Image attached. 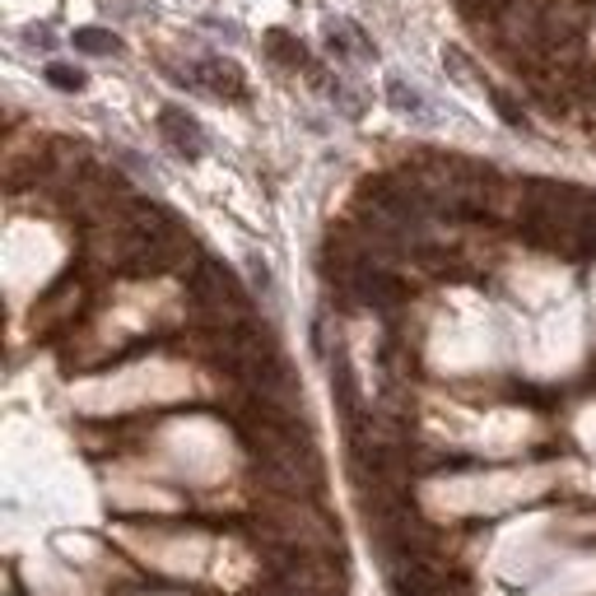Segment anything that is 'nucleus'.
Segmentation results:
<instances>
[{
	"instance_id": "423d86ee",
	"label": "nucleus",
	"mask_w": 596,
	"mask_h": 596,
	"mask_svg": "<svg viewBox=\"0 0 596 596\" xmlns=\"http://www.w3.org/2000/svg\"><path fill=\"white\" fill-rule=\"evenodd\" d=\"M47 79H52L57 89H65V94H71V89H85V75H79L75 65H61V61L47 65Z\"/></svg>"
},
{
	"instance_id": "39448f33",
	"label": "nucleus",
	"mask_w": 596,
	"mask_h": 596,
	"mask_svg": "<svg viewBox=\"0 0 596 596\" xmlns=\"http://www.w3.org/2000/svg\"><path fill=\"white\" fill-rule=\"evenodd\" d=\"M271 57L275 61H285V65H308V52H303V42L294 38V33H271Z\"/></svg>"
},
{
	"instance_id": "f03ea898",
	"label": "nucleus",
	"mask_w": 596,
	"mask_h": 596,
	"mask_svg": "<svg viewBox=\"0 0 596 596\" xmlns=\"http://www.w3.org/2000/svg\"><path fill=\"white\" fill-rule=\"evenodd\" d=\"M196 79H201L214 98H247L243 71H238L234 61H224V57H206L201 65H196Z\"/></svg>"
},
{
	"instance_id": "20e7f679",
	"label": "nucleus",
	"mask_w": 596,
	"mask_h": 596,
	"mask_svg": "<svg viewBox=\"0 0 596 596\" xmlns=\"http://www.w3.org/2000/svg\"><path fill=\"white\" fill-rule=\"evenodd\" d=\"M75 47H79V52L103 57V52H117L122 38H117V33H108V28H75Z\"/></svg>"
},
{
	"instance_id": "f257e3e1",
	"label": "nucleus",
	"mask_w": 596,
	"mask_h": 596,
	"mask_svg": "<svg viewBox=\"0 0 596 596\" xmlns=\"http://www.w3.org/2000/svg\"><path fill=\"white\" fill-rule=\"evenodd\" d=\"M159 131H163V140H169L177 154H187V159H196L206 149V131L196 126V117H187L182 108H163L159 112Z\"/></svg>"
},
{
	"instance_id": "7ed1b4c3",
	"label": "nucleus",
	"mask_w": 596,
	"mask_h": 596,
	"mask_svg": "<svg viewBox=\"0 0 596 596\" xmlns=\"http://www.w3.org/2000/svg\"><path fill=\"white\" fill-rule=\"evenodd\" d=\"M326 38H331V52L336 57H350V61H363L369 57V42L355 24H326Z\"/></svg>"
}]
</instances>
